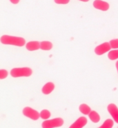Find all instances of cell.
<instances>
[{"label": "cell", "instance_id": "cell-1", "mask_svg": "<svg viewBox=\"0 0 118 128\" xmlns=\"http://www.w3.org/2000/svg\"><path fill=\"white\" fill-rule=\"evenodd\" d=\"M1 43L4 45H11L17 47H22L26 44V40L23 37L4 34L1 36Z\"/></svg>", "mask_w": 118, "mask_h": 128}, {"label": "cell", "instance_id": "cell-2", "mask_svg": "<svg viewBox=\"0 0 118 128\" xmlns=\"http://www.w3.org/2000/svg\"><path fill=\"white\" fill-rule=\"evenodd\" d=\"M33 74V70L28 67L15 68L11 70V75L14 78L29 77Z\"/></svg>", "mask_w": 118, "mask_h": 128}, {"label": "cell", "instance_id": "cell-3", "mask_svg": "<svg viewBox=\"0 0 118 128\" xmlns=\"http://www.w3.org/2000/svg\"><path fill=\"white\" fill-rule=\"evenodd\" d=\"M64 125V120L62 118H55L53 119L45 120L42 122V128H59Z\"/></svg>", "mask_w": 118, "mask_h": 128}, {"label": "cell", "instance_id": "cell-4", "mask_svg": "<svg viewBox=\"0 0 118 128\" xmlns=\"http://www.w3.org/2000/svg\"><path fill=\"white\" fill-rule=\"evenodd\" d=\"M22 113L26 117H28L33 120H37L40 118V113L35 110L31 108V107H25L23 109Z\"/></svg>", "mask_w": 118, "mask_h": 128}, {"label": "cell", "instance_id": "cell-5", "mask_svg": "<svg viewBox=\"0 0 118 128\" xmlns=\"http://www.w3.org/2000/svg\"><path fill=\"white\" fill-rule=\"evenodd\" d=\"M111 48L110 44L108 42H105L99 45L95 48V53L97 55L101 56L103 55L107 52H109Z\"/></svg>", "mask_w": 118, "mask_h": 128}, {"label": "cell", "instance_id": "cell-6", "mask_svg": "<svg viewBox=\"0 0 118 128\" xmlns=\"http://www.w3.org/2000/svg\"><path fill=\"white\" fill-rule=\"evenodd\" d=\"M93 6L95 8L101 11H107L110 8L109 4L102 0H95L93 2Z\"/></svg>", "mask_w": 118, "mask_h": 128}, {"label": "cell", "instance_id": "cell-7", "mask_svg": "<svg viewBox=\"0 0 118 128\" xmlns=\"http://www.w3.org/2000/svg\"><path fill=\"white\" fill-rule=\"evenodd\" d=\"M107 110L111 115L113 120L118 123V108L114 103H110L107 107Z\"/></svg>", "mask_w": 118, "mask_h": 128}, {"label": "cell", "instance_id": "cell-8", "mask_svg": "<svg viewBox=\"0 0 118 128\" xmlns=\"http://www.w3.org/2000/svg\"><path fill=\"white\" fill-rule=\"evenodd\" d=\"M87 118L84 116H81L70 126V128H82L87 124Z\"/></svg>", "mask_w": 118, "mask_h": 128}, {"label": "cell", "instance_id": "cell-9", "mask_svg": "<svg viewBox=\"0 0 118 128\" xmlns=\"http://www.w3.org/2000/svg\"><path fill=\"white\" fill-rule=\"evenodd\" d=\"M26 48L28 51H35L40 49V42L37 41H31L26 44Z\"/></svg>", "mask_w": 118, "mask_h": 128}, {"label": "cell", "instance_id": "cell-10", "mask_svg": "<svg viewBox=\"0 0 118 128\" xmlns=\"http://www.w3.org/2000/svg\"><path fill=\"white\" fill-rule=\"evenodd\" d=\"M55 84L53 82H48L42 87V92L44 94H50L55 89Z\"/></svg>", "mask_w": 118, "mask_h": 128}, {"label": "cell", "instance_id": "cell-11", "mask_svg": "<svg viewBox=\"0 0 118 128\" xmlns=\"http://www.w3.org/2000/svg\"><path fill=\"white\" fill-rule=\"evenodd\" d=\"M88 117H89L90 120L93 122H94V123H97L100 120V116H99V114L97 112L94 111V110H91L90 114H88Z\"/></svg>", "mask_w": 118, "mask_h": 128}, {"label": "cell", "instance_id": "cell-12", "mask_svg": "<svg viewBox=\"0 0 118 128\" xmlns=\"http://www.w3.org/2000/svg\"><path fill=\"white\" fill-rule=\"evenodd\" d=\"M53 47V44L51 42L48 41H43L40 42V49L42 50H51Z\"/></svg>", "mask_w": 118, "mask_h": 128}, {"label": "cell", "instance_id": "cell-13", "mask_svg": "<svg viewBox=\"0 0 118 128\" xmlns=\"http://www.w3.org/2000/svg\"><path fill=\"white\" fill-rule=\"evenodd\" d=\"M79 112L81 113L84 114V115H88V114H90V112H91V109L89 107V106H88L87 104L82 103L79 107Z\"/></svg>", "mask_w": 118, "mask_h": 128}, {"label": "cell", "instance_id": "cell-14", "mask_svg": "<svg viewBox=\"0 0 118 128\" xmlns=\"http://www.w3.org/2000/svg\"><path fill=\"white\" fill-rule=\"evenodd\" d=\"M108 57L110 60H116L118 58V49H114L113 50H110L108 54Z\"/></svg>", "mask_w": 118, "mask_h": 128}, {"label": "cell", "instance_id": "cell-15", "mask_svg": "<svg viewBox=\"0 0 118 128\" xmlns=\"http://www.w3.org/2000/svg\"><path fill=\"white\" fill-rule=\"evenodd\" d=\"M51 116V112L48 110H43L40 112V118L44 120L48 119Z\"/></svg>", "mask_w": 118, "mask_h": 128}, {"label": "cell", "instance_id": "cell-16", "mask_svg": "<svg viewBox=\"0 0 118 128\" xmlns=\"http://www.w3.org/2000/svg\"><path fill=\"white\" fill-rule=\"evenodd\" d=\"M113 125L114 121L112 119H107L100 126V128H111L113 127Z\"/></svg>", "mask_w": 118, "mask_h": 128}, {"label": "cell", "instance_id": "cell-17", "mask_svg": "<svg viewBox=\"0 0 118 128\" xmlns=\"http://www.w3.org/2000/svg\"><path fill=\"white\" fill-rule=\"evenodd\" d=\"M110 44L112 49H118V39H114L110 41Z\"/></svg>", "mask_w": 118, "mask_h": 128}, {"label": "cell", "instance_id": "cell-18", "mask_svg": "<svg viewBox=\"0 0 118 128\" xmlns=\"http://www.w3.org/2000/svg\"><path fill=\"white\" fill-rule=\"evenodd\" d=\"M9 75V72L8 71L6 70H4V69H2L0 70V79L1 80H3L4 78H6Z\"/></svg>", "mask_w": 118, "mask_h": 128}, {"label": "cell", "instance_id": "cell-19", "mask_svg": "<svg viewBox=\"0 0 118 128\" xmlns=\"http://www.w3.org/2000/svg\"><path fill=\"white\" fill-rule=\"evenodd\" d=\"M55 3L57 4H68L70 2V0H54Z\"/></svg>", "mask_w": 118, "mask_h": 128}, {"label": "cell", "instance_id": "cell-20", "mask_svg": "<svg viewBox=\"0 0 118 128\" xmlns=\"http://www.w3.org/2000/svg\"><path fill=\"white\" fill-rule=\"evenodd\" d=\"M20 0H10V2H11L13 4H19Z\"/></svg>", "mask_w": 118, "mask_h": 128}, {"label": "cell", "instance_id": "cell-21", "mask_svg": "<svg viewBox=\"0 0 118 128\" xmlns=\"http://www.w3.org/2000/svg\"><path fill=\"white\" fill-rule=\"evenodd\" d=\"M115 66H116V69H117V72H118V61L116 62Z\"/></svg>", "mask_w": 118, "mask_h": 128}, {"label": "cell", "instance_id": "cell-22", "mask_svg": "<svg viewBox=\"0 0 118 128\" xmlns=\"http://www.w3.org/2000/svg\"><path fill=\"white\" fill-rule=\"evenodd\" d=\"M79 1H81V2H88L90 0H79Z\"/></svg>", "mask_w": 118, "mask_h": 128}]
</instances>
